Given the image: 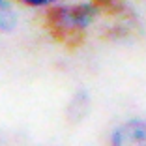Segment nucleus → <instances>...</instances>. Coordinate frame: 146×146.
<instances>
[{"instance_id": "f257e3e1", "label": "nucleus", "mask_w": 146, "mask_h": 146, "mask_svg": "<svg viewBox=\"0 0 146 146\" xmlns=\"http://www.w3.org/2000/svg\"><path fill=\"white\" fill-rule=\"evenodd\" d=\"M99 13V6L96 2L73 6H56L51 8L45 17L47 28L56 39L66 43H77L82 39V34L94 23Z\"/></svg>"}, {"instance_id": "f03ea898", "label": "nucleus", "mask_w": 146, "mask_h": 146, "mask_svg": "<svg viewBox=\"0 0 146 146\" xmlns=\"http://www.w3.org/2000/svg\"><path fill=\"white\" fill-rule=\"evenodd\" d=\"M111 146H146V118H131L111 135Z\"/></svg>"}, {"instance_id": "7ed1b4c3", "label": "nucleus", "mask_w": 146, "mask_h": 146, "mask_svg": "<svg viewBox=\"0 0 146 146\" xmlns=\"http://www.w3.org/2000/svg\"><path fill=\"white\" fill-rule=\"evenodd\" d=\"M15 26V13L8 0H0V30H11Z\"/></svg>"}, {"instance_id": "20e7f679", "label": "nucleus", "mask_w": 146, "mask_h": 146, "mask_svg": "<svg viewBox=\"0 0 146 146\" xmlns=\"http://www.w3.org/2000/svg\"><path fill=\"white\" fill-rule=\"evenodd\" d=\"M23 4L26 6H34V8H41V6H51V4H56L60 0H21Z\"/></svg>"}]
</instances>
